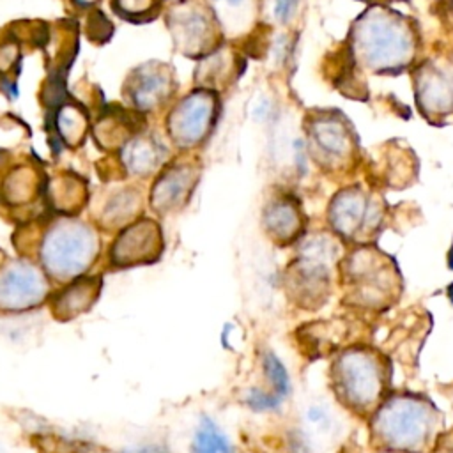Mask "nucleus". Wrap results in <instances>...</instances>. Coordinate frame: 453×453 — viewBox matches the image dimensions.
I'll return each mask as SVG.
<instances>
[{
    "label": "nucleus",
    "mask_w": 453,
    "mask_h": 453,
    "mask_svg": "<svg viewBox=\"0 0 453 453\" xmlns=\"http://www.w3.org/2000/svg\"><path fill=\"white\" fill-rule=\"evenodd\" d=\"M310 154L329 172H345L357 159V136L338 110H317L306 122Z\"/></svg>",
    "instance_id": "nucleus-2"
},
{
    "label": "nucleus",
    "mask_w": 453,
    "mask_h": 453,
    "mask_svg": "<svg viewBox=\"0 0 453 453\" xmlns=\"http://www.w3.org/2000/svg\"><path fill=\"white\" fill-rule=\"evenodd\" d=\"M262 363H264L265 379L269 380L273 393L278 395L281 400H285L290 393V379H288V373H287L283 363L280 361V357L274 352H265Z\"/></svg>",
    "instance_id": "nucleus-16"
},
{
    "label": "nucleus",
    "mask_w": 453,
    "mask_h": 453,
    "mask_svg": "<svg viewBox=\"0 0 453 453\" xmlns=\"http://www.w3.org/2000/svg\"><path fill=\"white\" fill-rule=\"evenodd\" d=\"M48 296L42 273L27 262H14L0 273V310L25 311L39 306Z\"/></svg>",
    "instance_id": "nucleus-6"
},
{
    "label": "nucleus",
    "mask_w": 453,
    "mask_h": 453,
    "mask_svg": "<svg viewBox=\"0 0 453 453\" xmlns=\"http://www.w3.org/2000/svg\"><path fill=\"white\" fill-rule=\"evenodd\" d=\"M188 182H189V172L186 168H179L165 175L154 189L156 205L170 207L175 202H179L186 193Z\"/></svg>",
    "instance_id": "nucleus-15"
},
{
    "label": "nucleus",
    "mask_w": 453,
    "mask_h": 453,
    "mask_svg": "<svg viewBox=\"0 0 453 453\" xmlns=\"http://www.w3.org/2000/svg\"><path fill=\"white\" fill-rule=\"evenodd\" d=\"M343 386L350 398L359 402L372 400L377 391V370L363 354H349L342 359Z\"/></svg>",
    "instance_id": "nucleus-9"
},
{
    "label": "nucleus",
    "mask_w": 453,
    "mask_h": 453,
    "mask_svg": "<svg viewBox=\"0 0 453 453\" xmlns=\"http://www.w3.org/2000/svg\"><path fill=\"white\" fill-rule=\"evenodd\" d=\"M327 219L340 237L354 239L357 234L368 232L380 223V202L372 198L363 188L349 186L333 196Z\"/></svg>",
    "instance_id": "nucleus-5"
},
{
    "label": "nucleus",
    "mask_w": 453,
    "mask_h": 453,
    "mask_svg": "<svg viewBox=\"0 0 453 453\" xmlns=\"http://www.w3.org/2000/svg\"><path fill=\"white\" fill-rule=\"evenodd\" d=\"M296 4H297V0H276V7H274L276 16L281 21H287L292 16V12H294Z\"/></svg>",
    "instance_id": "nucleus-20"
},
{
    "label": "nucleus",
    "mask_w": 453,
    "mask_h": 453,
    "mask_svg": "<svg viewBox=\"0 0 453 453\" xmlns=\"http://www.w3.org/2000/svg\"><path fill=\"white\" fill-rule=\"evenodd\" d=\"M419 32L414 19L393 7L370 5L350 25L345 53L354 69L396 76L414 65Z\"/></svg>",
    "instance_id": "nucleus-1"
},
{
    "label": "nucleus",
    "mask_w": 453,
    "mask_h": 453,
    "mask_svg": "<svg viewBox=\"0 0 453 453\" xmlns=\"http://www.w3.org/2000/svg\"><path fill=\"white\" fill-rule=\"evenodd\" d=\"M129 163L134 172L150 170L152 165L156 163V149L145 140L134 142L129 150Z\"/></svg>",
    "instance_id": "nucleus-18"
},
{
    "label": "nucleus",
    "mask_w": 453,
    "mask_h": 453,
    "mask_svg": "<svg viewBox=\"0 0 453 453\" xmlns=\"http://www.w3.org/2000/svg\"><path fill=\"white\" fill-rule=\"evenodd\" d=\"M150 223H140L133 226L126 235H122L115 246V262L117 264H133L143 258H149L150 253L156 250V232Z\"/></svg>",
    "instance_id": "nucleus-12"
},
{
    "label": "nucleus",
    "mask_w": 453,
    "mask_h": 453,
    "mask_svg": "<svg viewBox=\"0 0 453 453\" xmlns=\"http://www.w3.org/2000/svg\"><path fill=\"white\" fill-rule=\"evenodd\" d=\"M297 453H306V451H303L301 448H297Z\"/></svg>",
    "instance_id": "nucleus-26"
},
{
    "label": "nucleus",
    "mask_w": 453,
    "mask_h": 453,
    "mask_svg": "<svg viewBox=\"0 0 453 453\" xmlns=\"http://www.w3.org/2000/svg\"><path fill=\"white\" fill-rule=\"evenodd\" d=\"M451 267H453V246H451Z\"/></svg>",
    "instance_id": "nucleus-25"
},
{
    "label": "nucleus",
    "mask_w": 453,
    "mask_h": 453,
    "mask_svg": "<svg viewBox=\"0 0 453 453\" xmlns=\"http://www.w3.org/2000/svg\"><path fill=\"white\" fill-rule=\"evenodd\" d=\"M242 402L253 412H269V411L278 409L283 400L278 395H274L273 391L267 393L260 388H250V389L244 391Z\"/></svg>",
    "instance_id": "nucleus-17"
},
{
    "label": "nucleus",
    "mask_w": 453,
    "mask_h": 453,
    "mask_svg": "<svg viewBox=\"0 0 453 453\" xmlns=\"http://www.w3.org/2000/svg\"><path fill=\"white\" fill-rule=\"evenodd\" d=\"M412 88L419 113L434 124L453 117V69L434 60L412 69Z\"/></svg>",
    "instance_id": "nucleus-4"
},
{
    "label": "nucleus",
    "mask_w": 453,
    "mask_h": 453,
    "mask_svg": "<svg viewBox=\"0 0 453 453\" xmlns=\"http://www.w3.org/2000/svg\"><path fill=\"white\" fill-rule=\"evenodd\" d=\"M365 2L368 5H380V7H389L391 4H398V2H409V0H359Z\"/></svg>",
    "instance_id": "nucleus-23"
},
{
    "label": "nucleus",
    "mask_w": 453,
    "mask_h": 453,
    "mask_svg": "<svg viewBox=\"0 0 453 453\" xmlns=\"http://www.w3.org/2000/svg\"><path fill=\"white\" fill-rule=\"evenodd\" d=\"M264 223L267 232L278 241H292L303 228V214L294 200L278 198L265 209Z\"/></svg>",
    "instance_id": "nucleus-10"
},
{
    "label": "nucleus",
    "mask_w": 453,
    "mask_h": 453,
    "mask_svg": "<svg viewBox=\"0 0 453 453\" xmlns=\"http://www.w3.org/2000/svg\"><path fill=\"white\" fill-rule=\"evenodd\" d=\"M0 453H7V451H5V448H4V444H2V442H0Z\"/></svg>",
    "instance_id": "nucleus-24"
},
{
    "label": "nucleus",
    "mask_w": 453,
    "mask_h": 453,
    "mask_svg": "<svg viewBox=\"0 0 453 453\" xmlns=\"http://www.w3.org/2000/svg\"><path fill=\"white\" fill-rule=\"evenodd\" d=\"M96 253L94 234L80 223H64L55 226L44 241L42 262L46 271L67 280L81 274Z\"/></svg>",
    "instance_id": "nucleus-3"
},
{
    "label": "nucleus",
    "mask_w": 453,
    "mask_h": 453,
    "mask_svg": "<svg viewBox=\"0 0 453 453\" xmlns=\"http://www.w3.org/2000/svg\"><path fill=\"white\" fill-rule=\"evenodd\" d=\"M168 85L170 78L159 69H152L138 78L133 92V101L140 108H150L163 99V94L168 90Z\"/></svg>",
    "instance_id": "nucleus-14"
},
{
    "label": "nucleus",
    "mask_w": 453,
    "mask_h": 453,
    "mask_svg": "<svg viewBox=\"0 0 453 453\" xmlns=\"http://www.w3.org/2000/svg\"><path fill=\"white\" fill-rule=\"evenodd\" d=\"M119 5L126 12L140 14L147 9V5H150V0H119Z\"/></svg>",
    "instance_id": "nucleus-21"
},
{
    "label": "nucleus",
    "mask_w": 453,
    "mask_h": 453,
    "mask_svg": "<svg viewBox=\"0 0 453 453\" xmlns=\"http://www.w3.org/2000/svg\"><path fill=\"white\" fill-rule=\"evenodd\" d=\"M191 453H235L225 430L207 414H202L191 439Z\"/></svg>",
    "instance_id": "nucleus-13"
},
{
    "label": "nucleus",
    "mask_w": 453,
    "mask_h": 453,
    "mask_svg": "<svg viewBox=\"0 0 453 453\" xmlns=\"http://www.w3.org/2000/svg\"><path fill=\"white\" fill-rule=\"evenodd\" d=\"M214 103L209 94H193L175 110L172 119V131L173 136L193 143L203 136L207 126L212 119Z\"/></svg>",
    "instance_id": "nucleus-8"
},
{
    "label": "nucleus",
    "mask_w": 453,
    "mask_h": 453,
    "mask_svg": "<svg viewBox=\"0 0 453 453\" xmlns=\"http://www.w3.org/2000/svg\"><path fill=\"white\" fill-rule=\"evenodd\" d=\"M97 296V283L94 280H80L65 287L58 296H55L51 308L53 313L62 319H73L80 313H85Z\"/></svg>",
    "instance_id": "nucleus-11"
},
{
    "label": "nucleus",
    "mask_w": 453,
    "mask_h": 453,
    "mask_svg": "<svg viewBox=\"0 0 453 453\" xmlns=\"http://www.w3.org/2000/svg\"><path fill=\"white\" fill-rule=\"evenodd\" d=\"M57 122H58L62 136H65V138L80 136L83 133L85 119H83V115L76 108H71V106L62 108Z\"/></svg>",
    "instance_id": "nucleus-19"
},
{
    "label": "nucleus",
    "mask_w": 453,
    "mask_h": 453,
    "mask_svg": "<svg viewBox=\"0 0 453 453\" xmlns=\"http://www.w3.org/2000/svg\"><path fill=\"white\" fill-rule=\"evenodd\" d=\"M426 411L412 400H396L380 414L382 434L398 446L416 444L426 432Z\"/></svg>",
    "instance_id": "nucleus-7"
},
{
    "label": "nucleus",
    "mask_w": 453,
    "mask_h": 453,
    "mask_svg": "<svg viewBox=\"0 0 453 453\" xmlns=\"http://www.w3.org/2000/svg\"><path fill=\"white\" fill-rule=\"evenodd\" d=\"M124 453H168L161 444L156 442H147V444H138L127 448Z\"/></svg>",
    "instance_id": "nucleus-22"
}]
</instances>
